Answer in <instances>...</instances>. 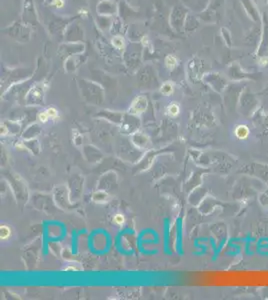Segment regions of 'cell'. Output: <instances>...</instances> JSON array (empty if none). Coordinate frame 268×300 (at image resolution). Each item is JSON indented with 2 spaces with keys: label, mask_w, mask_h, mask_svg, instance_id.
Listing matches in <instances>:
<instances>
[{
  "label": "cell",
  "mask_w": 268,
  "mask_h": 300,
  "mask_svg": "<svg viewBox=\"0 0 268 300\" xmlns=\"http://www.w3.org/2000/svg\"><path fill=\"white\" fill-rule=\"evenodd\" d=\"M234 134H235L236 138L239 140H246L249 137V134H250V130H249L248 126L243 124L237 125L235 130H234Z\"/></svg>",
  "instance_id": "obj_1"
},
{
  "label": "cell",
  "mask_w": 268,
  "mask_h": 300,
  "mask_svg": "<svg viewBox=\"0 0 268 300\" xmlns=\"http://www.w3.org/2000/svg\"><path fill=\"white\" fill-rule=\"evenodd\" d=\"M147 107V100L144 97H137L136 99L133 101V104H132V110L135 113H141L145 110Z\"/></svg>",
  "instance_id": "obj_2"
},
{
  "label": "cell",
  "mask_w": 268,
  "mask_h": 300,
  "mask_svg": "<svg viewBox=\"0 0 268 300\" xmlns=\"http://www.w3.org/2000/svg\"><path fill=\"white\" fill-rule=\"evenodd\" d=\"M111 43L116 49H119V50H121V49L125 47V41H124V38L121 36H118V35L112 37Z\"/></svg>",
  "instance_id": "obj_3"
},
{
  "label": "cell",
  "mask_w": 268,
  "mask_h": 300,
  "mask_svg": "<svg viewBox=\"0 0 268 300\" xmlns=\"http://www.w3.org/2000/svg\"><path fill=\"white\" fill-rule=\"evenodd\" d=\"M165 65L168 69H173L177 65V58L174 55H167L165 58Z\"/></svg>",
  "instance_id": "obj_4"
},
{
  "label": "cell",
  "mask_w": 268,
  "mask_h": 300,
  "mask_svg": "<svg viewBox=\"0 0 268 300\" xmlns=\"http://www.w3.org/2000/svg\"><path fill=\"white\" fill-rule=\"evenodd\" d=\"M161 92L164 94V95H170L173 92V86L170 83H164L163 85L161 86Z\"/></svg>",
  "instance_id": "obj_5"
},
{
  "label": "cell",
  "mask_w": 268,
  "mask_h": 300,
  "mask_svg": "<svg viewBox=\"0 0 268 300\" xmlns=\"http://www.w3.org/2000/svg\"><path fill=\"white\" fill-rule=\"evenodd\" d=\"M167 112L170 114L171 116H176L179 113V106L176 103H172L168 106L167 108Z\"/></svg>",
  "instance_id": "obj_6"
},
{
  "label": "cell",
  "mask_w": 268,
  "mask_h": 300,
  "mask_svg": "<svg viewBox=\"0 0 268 300\" xmlns=\"http://www.w3.org/2000/svg\"><path fill=\"white\" fill-rule=\"evenodd\" d=\"M10 235V230L7 226L3 225L1 226V239H6L8 238V236Z\"/></svg>",
  "instance_id": "obj_7"
},
{
  "label": "cell",
  "mask_w": 268,
  "mask_h": 300,
  "mask_svg": "<svg viewBox=\"0 0 268 300\" xmlns=\"http://www.w3.org/2000/svg\"><path fill=\"white\" fill-rule=\"evenodd\" d=\"M49 118V115L47 111H43V112H40L38 114V119L41 121V122H46Z\"/></svg>",
  "instance_id": "obj_8"
},
{
  "label": "cell",
  "mask_w": 268,
  "mask_h": 300,
  "mask_svg": "<svg viewBox=\"0 0 268 300\" xmlns=\"http://www.w3.org/2000/svg\"><path fill=\"white\" fill-rule=\"evenodd\" d=\"M114 222L116 224H118V225H121V224L124 223V217H123V215L121 214H116L114 216Z\"/></svg>",
  "instance_id": "obj_9"
},
{
  "label": "cell",
  "mask_w": 268,
  "mask_h": 300,
  "mask_svg": "<svg viewBox=\"0 0 268 300\" xmlns=\"http://www.w3.org/2000/svg\"><path fill=\"white\" fill-rule=\"evenodd\" d=\"M51 4L55 6L56 8H62L64 6V0H52Z\"/></svg>",
  "instance_id": "obj_10"
},
{
  "label": "cell",
  "mask_w": 268,
  "mask_h": 300,
  "mask_svg": "<svg viewBox=\"0 0 268 300\" xmlns=\"http://www.w3.org/2000/svg\"><path fill=\"white\" fill-rule=\"evenodd\" d=\"M46 111H47L48 115H49V117H50V118H54V117L57 116V111H56V109H54V108H52V107L51 108H48Z\"/></svg>",
  "instance_id": "obj_11"
},
{
  "label": "cell",
  "mask_w": 268,
  "mask_h": 300,
  "mask_svg": "<svg viewBox=\"0 0 268 300\" xmlns=\"http://www.w3.org/2000/svg\"><path fill=\"white\" fill-rule=\"evenodd\" d=\"M259 64L261 66H266L267 64H268V58L266 57H262V58H260L259 59Z\"/></svg>",
  "instance_id": "obj_12"
},
{
  "label": "cell",
  "mask_w": 268,
  "mask_h": 300,
  "mask_svg": "<svg viewBox=\"0 0 268 300\" xmlns=\"http://www.w3.org/2000/svg\"><path fill=\"white\" fill-rule=\"evenodd\" d=\"M148 42H149L148 36H143L141 38V44L143 45V46H146V45L148 44Z\"/></svg>",
  "instance_id": "obj_13"
}]
</instances>
